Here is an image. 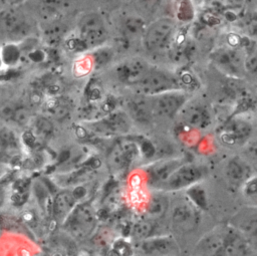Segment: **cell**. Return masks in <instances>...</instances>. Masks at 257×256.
Instances as JSON below:
<instances>
[{"label":"cell","mask_w":257,"mask_h":256,"mask_svg":"<svg viewBox=\"0 0 257 256\" xmlns=\"http://www.w3.org/2000/svg\"><path fill=\"white\" fill-rule=\"evenodd\" d=\"M254 174L252 168L242 155L229 158L224 165L225 181L231 190H241Z\"/></svg>","instance_id":"4fadbf2b"},{"label":"cell","mask_w":257,"mask_h":256,"mask_svg":"<svg viewBox=\"0 0 257 256\" xmlns=\"http://www.w3.org/2000/svg\"><path fill=\"white\" fill-rule=\"evenodd\" d=\"M182 163H184V160L182 159H167L153 163L148 168L149 184L153 188L159 190L171 173Z\"/></svg>","instance_id":"e0dca14e"},{"label":"cell","mask_w":257,"mask_h":256,"mask_svg":"<svg viewBox=\"0 0 257 256\" xmlns=\"http://www.w3.org/2000/svg\"><path fill=\"white\" fill-rule=\"evenodd\" d=\"M79 39L84 48L90 49L101 45L107 32L101 17L96 13H88L79 21Z\"/></svg>","instance_id":"ba28073f"},{"label":"cell","mask_w":257,"mask_h":256,"mask_svg":"<svg viewBox=\"0 0 257 256\" xmlns=\"http://www.w3.org/2000/svg\"><path fill=\"white\" fill-rule=\"evenodd\" d=\"M196 252L211 256H241L254 250L247 240L230 224L214 228L196 245Z\"/></svg>","instance_id":"6da1fadb"},{"label":"cell","mask_w":257,"mask_h":256,"mask_svg":"<svg viewBox=\"0 0 257 256\" xmlns=\"http://www.w3.org/2000/svg\"><path fill=\"white\" fill-rule=\"evenodd\" d=\"M252 134L251 123L242 118H232L220 133V140L227 146L245 145Z\"/></svg>","instance_id":"5bb4252c"},{"label":"cell","mask_w":257,"mask_h":256,"mask_svg":"<svg viewBox=\"0 0 257 256\" xmlns=\"http://www.w3.org/2000/svg\"><path fill=\"white\" fill-rule=\"evenodd\" d=\"M77 199L72 191L62 190L58 192L52 200V217L58 223L63 224L65 219L74 209Z\"/></svg>","instance_id":"d6986e66"},{"label":"cell","mask_w":257,"mask_h":256,"mask_svg":"<svg viewBox=\"0 0 257 256\" xmlns=\"http://www.w3.org/2000/svg\"><path fill=\"white\" fill-rule=\"evenodd\" d=\"M92 125L94 131L101 135L122 134L130 130L131 119L130 116L124 112H109L108 115L101 120L94 122Z\"/></svg>","instance_id":"2e32d148"},{"label":"cell","mask_w":257,"mask_h":256,"mask_svg":"<svg viewBox=\"0 0 257 256\" xmlns=\"http://www.w3.org/2000/svg\"><path fill=\"white\" fill-rule=\"evenodd\" d=\"M170 200L164 194H156L150 200L146 208V214L149 219L158 220L163 218L170 209Z\"/></svg>","instance_id":"44dd1931"},{"label":"cell","mask_w":257,"mask_h":256,"mask_svg":"<svg viewBox=\"0 0 257 256\" xmlns=\"http://www.w3.org/2000/svg\"><path fill=\"white\" fill-rule=\"evenodd\" d=\"M75 134H76V136H77L78 138H84V137L86 136V131H85V129L82 127V126H77V127L75 129Z\"/></svg>","instance_id":"d6a6232c"},{"label":"cell","mask_w":257,"mask_h":256,"mask_svg":"<svg viewBox=\"0 0 257 256\" xmlns=\"http://www.w3.org/2000/svg\"><path fill=\"white\" fill-rule=\"evenodd\" d=\"M96 213L88 203L77 204L63 222L67 232L75 238L88 237L96 226Z\"/></svg>","instance_id":"52a82bcc"},{"label":"cell","mask_w":257,"mask_h":256,"mask_svg":"<svg viewBox=\"0 0 257 256\" xmlns=\"http://www.w3.org/2000/svg\"><path fill=\"white\" fill-rule=\"evenodd\" d=\"M241 155L248 162L253 172L257 174V138L253 140L249 139L244 145Z\"/></svg>","instance_id":"d4e9b609"},{"label":"cell","mask_w":257,"mask_h":256,"mask_svg":"<svg viewBox=\"0 0 257 256\" xmlns=\"http://www.w3.org/2000/svg\"><path fill=\"white\" fill-rule=\"evenodd\" d=\"M148 97L154 118L172 119L178 115L191 95L187 90L176 89Z\"/></svg>","instance_id":"5b68a950"},{"label":"cell","mask_w":257,"mask_h":256,"mask_svg":"<svg viewBox=\"0 0 257 256\" xmlns=\"http://www.w3.org/2000/svg\"><path fill=\"white\" fill-rule=\"evenodd\" d=\"M13 1H15V0H13Z\"/></svg>","instance_id":"d590c367"},{"label":"cell","mask_w":257,"mask_h":256,"mask_svg":"<svg viewBox=\"0 0 257 256\" xmlns=\"http://www.w3.org/2000/svg\"><path fill=\"white\" fill-rule=\"evenodd\" d=\"M156 224L155 220L146 218L141 221H138L132 229V234L133 236L138 239V240H145L151 236H153L154 230H155Z\"/></svg>","instance_id":"cb8c5ba5"},{"label":"cell","mask_w":257,"mask_h":256,"mask_svg":"<svg viewBox=\"0 0 257 256\" xmlns=\"http://www.w3.org/2000/svg\"><path fill=\"white\" fill-rule=\"evenodd\" d=\"M208 175V169L200 164L184 162L162 184L161 192H178L197 186Z\"/></svg>","instance_id":"3957f363"},{"label":"cell","mask_w":257,"mask_h":256,"mask_svg":"<svg viewBox=\"0 0 257 256\" xmlns=\"http://www.w3.org/2000/svg\"><path fill=\"white\" fill-rule=\"evenodd\" d=\"M243 196L253 205H257V174H254L241 189Z\"/></svg>","instance_id":"4316f807"},{"label":"cell","mask_w":257,"mask_h":256,"mask_svg":"<svg viewBox=\"0 0 257 256\" xmlns=\"http://www.w3.org/2000/svg\"><path fill=\"white\" fill-rule=\"evenodd\" d=\"M127 107L130 115L137 121L148 123L154 119L148 95L141 94L137 98H133Z\"/></svg>","instance_id":"ffe728a7"},{"label":"cell","mask_w":257,"mask_h":256,"mask_svg":"<svg viewBox=\"0 0 257 256\" xmlns=\"http://www.w3.org/2000/svg\"><path fill=\"white\" fill-rule=\"evenodd\" d=\"M177 116L180 117L184 125L198 131L206 130L212 121V113L208 105L201 100L192 98L186 102Z\"/></svg>","instance_id":"8fae6325"},{"label":"cell","mask_w":257,"mask_h":256,"mask_svg":"<svg viewBox=\"0 0 257 256\" xmlns=\"http://www.w3.org/2000/svg\"><path fill=\"white\" fill-rule=\"evenodd\" d=\"M251 245L257 249V205L243 206L230 218L229 223Z\"/></svg>","instance_id":"9c48e42d"},{"label":"cell","mask_w":257,"mask_h":256,"mask_svg":"<svg viewBox=\"0 0 257 256\" xmlns=\"http://www.w3.org/2000/svg\"><path fill=\"white\" fill-rule=\"evenodd\" d=\"M21 140L22 142L27 146V147H30V148H33L35 143H36V138L33 134V132L31 131H26L22 134L21 136Z\"/></svg>","instance_id":"1f68e13d"},{"label":"cell","mask_w":257,"mask_h":256,"mask_svg":"<svg viewBox=\"0 0 257 256\" xmlns=\"http://www.w3.org/2000/svg\"><path fill=\"white\" fill-rule=\"evenodd\" d=\"M245 72L257 76V44L250 47L245 52V60H244Z\"/></svg>","instance_id":"484cf974"},{"label":"cell","mask_w":257,"mask_h":256,"mask_svg":"<svg viewBox=\"0 0 257 256\" xmlns=\"http://www.w3.org/2000/svg\"><path fill=\"white\" fill-rule=\"evenodd\" d=\"M211 60L220 70L230 76H242L245 72V52L239 49L231 47L217 48L211 53Z\"/></svg>","instance_id":"30bf717a"},{"label":"cell","mask_w":257,"mask_h":256,"mask_svg":"<svg viewBox=\"0 0 257 256\" xmlns=\"http://www.w3.org/2000/svg\"><path fill=\"white\" fill-rule=\"evenodd\" d=\"M3 28L12 39H20L27 32V24L21 16L15 13L9 14L4 18Z\"/></svg>","instance_id":"7402d4cb"},{"label":"cell","mask_w":257,"mask_h":256,"mask_svg":"<svg viewBox=\"0 0 257 256\" xmlns=\"http://www.w3.org/2000/svg\"><path fill=\"white\" fill-rule=\"evenodd\" d=\"M170 223L172 229L179 234H190L199 227L201 210L197 203L189 197H179L170 204Z\"/></svg>","instance_id":"7a4b0ae2"},{"label":"cell","mask_w":257,"mask_h":256,"mask_svg":"<svg viewBox=\"0 0 257 256\" xmlns=\"http://www.w3.org/2000/svg\"><path fill=\"white\" fill-rule=\"evenodd\" d=\"M34 127L39 135L46 137L52 133L53 124L47 117L38 116L34 121Z\"/></svg>","instance_id":"f1b7e54d"},{"label":"cell","mask_w":257,"mask_h":256,"mask_svg":"<svg viewBox=\"0 0 257 256\" xmlns=\"http://www.w3.org/2000/svg\"><path fill=\"white\" fill-rule=\"evenodd\" d=\"M12 119L19 125H25L30 120V113L25 107H20L14 110Z\"/></svg>","instance_id":"f546056e"},{"label":"cell","mask_w":257,"mask_h":256,"mask_svg":"<svg viewBox=\"0 0 257 256\" xmlns=\"http://www.w3.org/2000/svg\"><path fill=\"white\" fill-rule=\"evenodd\" d=\"M250 2H252V3H255V4H257V0H249Z\"/></svg>","instance_id":"836d02e7"},{"label":"cell","mask_w":257,"mask_h":256,"mask_svg":"<svg viewBox=\"0 0 257 256\" xmlns=\"http://www.w3.org/2000/svg\"><path fill=\"white\" fill-rule=\"evenodd\" d=\"M0 65H1V59H0Z\"/></svg>","instance_id":"e575fe53"},{"label":"cell","mask_w":257,"mask_h":256,"mask_svg":"<svg viewBox=\"0 0 257 256\" xmlns=\"http://www.w3.org/2000/svg\"><path fill=\"white\" fill-rule=\"evenodd\" d=\"M124 29L126 34L131 36H137L139 34H144L145 32V23L141 18L131 17L124 23Z\"/></svg>","instance_id":"83f0119b"},{"label":"cell","mask_w":257,"mask_h":256,"mask_svg":"<svg viewBox=\"0 0 257 256\" xmlns=\"http://www.w3.org/2000/svg\"><path fill=\"white\" fill-rule=\"evenodd\" d=\"M152 66L143 59H132L118 66L117 77L128 84L137 85L150 71Z\"/></svg>","instance_id":"ac0fdd59"},{"label":"cell","mask_w":257,"mask_h":256,"mask_svg":"<svg viewBox=\"0 0 257 256\" xmlns=\"http://www.w3.org/2000/svg\"><path fill=\"white\" fill-rule=\"evenodd\" d=\"M141 242V248L143 252L148 255L180 254V246L172 235H153Z\"/></svg>","instance_id":"9a60e30c"},{"label":"cell","mask_w":257,"mask_h":256,"mask_svg":"<svg viewBox=\"0 0 257 256\" xmlns=\"http://www.w3.org/2000/svg\"><path fill=\"white\" fill-rule=\"evenodd\" d=\"M106 48H98L94 53V60L96 65L102 66L107 63L111 57L110 50H105Z\"/></svg>","instance_id":"4dcf8cb0"},{"label":"cell","mask_w":257,"mask_h":256,"mask_svg":"<svg viewBox=\"0 0 257 256\" xmlns=\"http://www.w3.org/2000/svg\"><path fill=\"white\" fill-rule=\"evenodd\" d=\"M141 149L138 144L131 140H122L116 143L107 155L108 168L114 173L126 170L138 158Z\"/></svg>","instance_id":"7c38bea8"},{"label":"cell","mask_w":257,"mask_h":256,"mask_svg":"<svg viewBox=\"0 0 257 256\" xmlns=\"http://www.w3.org/2000/svg\"><path fill=\"white\" fill-rule=\"evenodd\" d=\"M177 31L176 22L169 17H162L152 22L143 34L145 48L150 52H162L169 49Z\"/></svg>","instance_id":"277c9868"},{"label":"cell","mask_w":257,"mask_h":256,"mask_svg":"<svg viewBox=\"0 0 257 256\" xmlns=\"http://www.w3.org/2000/svg\"><path fill=\"white\" fill-rule=\"evenodd\" d=\"M135 86L138 88L139 93L143 95H155L169 90L183 89L180 76L156 67H152L147 75Z\"/></svg>","instance_id":"8992f818"},{"label":"cell","mask_w":257,"mask_h":256,"mask_svg":"<svg viewBox=\"0 0 257 256\" xmlns=\"http://www.w3.org/2000/svg\"><path fill=\"white\" fill-rule=\"evenodd\" d=\"M19 150V141L15 133L8 129H0V151L5 154H15Z\"/></svg>","instance_id":"603a6c76"}]
</instances>
